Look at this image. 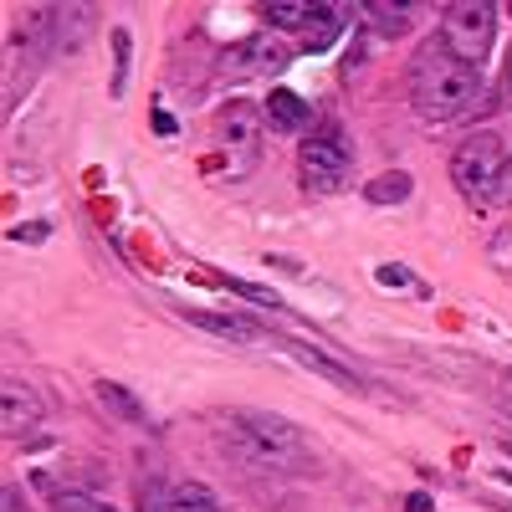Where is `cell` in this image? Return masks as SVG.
<instances>
[{"label":"cell","instance_id":"cell-1","mask_svg":"<svg viewBox=\"0 0 512 512\" xmlns=\"http://www.w3.org/2000/svg\"><path fill=\"white\" fill-rule=\"evenodd\" d=\"M410 103L425 123H451L461 113H472L482 103V67L451 57L441 47V36H431L410 62Z\"/></svg>","mask_w":512,"mask_h":512},{"label":"cell","instance_id":"cell-2","mask_svg":"<svg viewBox=\"0 0 512 512\" xmlns=\"http://www.w3.org/2000/svg\"><path fill=\"white\" fill-rule=\"evenodd\" d=\"M492 36H497V6L487 0H456L446 6V21H441V47L461 62H482L492 52Z\"/></svg>","mask_w":512,"mask_h":512},{"label":"cell","instance_id":"cell-3","mask_svg":"<svg viewBox=\"0 0 512 512\" xmlns=\"http://www.w3.org/2000/svg\"><path fill=\"white\" fill-rule=\"evenodd\" d=\"M502 139L492 134H477V139H466L456 154H451V180L466 200H497V180H502Z\"/></svg>","mask_w":512,"mask_h":512},{"label":"cell","instance_id":"cell-4","mask_svg":"<svg viewBox=\"0 0 512 512\" xmlns=\"http://www.w3.org/2000/svg\"><path fill=\"white\" fill-rule=\"evenodd\" d=\"M262 108L251 103H231L216 123V139H221V154H226V175H251L256 159H262Z\"/></svg>","mask_w":512,"mask_h":512},{"label":"cell","instance_id":"cell-5","mask_svg":"<svg viewBox=\"0 0 512 512\" xmlns=\"http://www.w3.org/2000/svg\"><path fill=\"white\" fill-rule=\"evenodd\" d=\"M349 164H354V149L338 139V134H323V139H308L303 154H297V169H303V185L313 190H338L349 180Z\"/></svg>","mask_w":512,"mask_h":512},{"label":"cell","instance_id":"cell-6","mask_svg":"<svg viewBox=\"0 0 512 512\" xmlns=\"http://www.w3.org/2000/svg\"><path fill=\"white\" fill-rule=\"evenodd\" d=\"M241 436L262 451L267 461H277V466L303 456V436H297V425L282 420V415H267V410H246L241 415Z\"/></svg>","mask_w":512,"mask_h":512},{"label":"cell","instance_id":"cell-7","mask_svg":"<svg viewBox=\"0 0 512 512\" xmlns=\"http://www.w3.org/2000/svg\"><path fill=\"white\" fill-rule=\"evenodd\" d=\"M287 62V47L277 36H246L236 47L221 52V77L226 82H246V77H262V72H277Z\"/></svg>","mask_w":512,"mask_h":512},{"label":"cell","instance_id":"cell-8","mask_svg":"<svg viewBox=\"0 0 512 512\" xmlns=\"http://www.w3.org/2000/svg\"><path fill=\"white\" fill-rule=\"evenodd\" d=\"M262 118L277 128V134H303L308 128V118H313V108L297 98L292 88H277V93H267V108H262Z\"/></svg>","mask_w":512,"mask_h":512},{"label":"cell","instance_id":"cell-9","mask_svg":"<svg viewBox=\"0 0 512 512\" xmlns=\"http://www.w3.org/2000/svg\"><path fill=\"white\" fill-rule=\"evenodd\" d=\"M0 400H6V436H21V431H31V425L41 420V405L31 395V384H21V379L0 384Z\"/></svg>","mask_w":512,"mask_h":512},{"label":"cell","instance_id":"cell-10","mask_svg":"<svg viewBox=\"0 0 512 512\" xmlns=\"http://www.w3.org/2000/svg\"><path fill=\"white\" fill-rule=\"evenodd\" d=\"M164 512H221V502H216V492L200 487V482H169Z\"/></svg>","mask_w":512,"mask_h":512},{"label":"cell","instance_id":"cell-11","mask_svg":"<svg viewBox=\"0 0 512 512\" xmlns=\"http://www.w3.org/2000/svg\"><path fill=\"white\" fill-rule=\"evenodd\" d=\"M287 354H292L297 364H308L313 374H323V379H333V384H344V390H359V379H354L344 364H333L323 349H313V344H287Z\"/></svg>","mask_w":512,"mask_h":512},{"label":"cell","instance_id":"cell-12","mask_svg":"<svg viewBox=\"0 0 512 512\" xmlns=\"http://www.w3.org/2000/svg\"><path fill=\"white\" fill-rule=\"evenodd\" d=\"M262 16L282 31H308V21H318V6H303V0H267Z\"/></svg>","mask_w":512,"mask_h":512},{"label":"cell","instance_id":"cell-13","mask_svg":"<svg viewBox=\"0 0 512 512\" xmlns=\"http://www.w3.org/2000/svg\"><path fill=\"white\" fill-rule=\"evenodd\" d=\"M190 323L195 328H205V333H221V338H231V344H251L256 338V323H246V318H221V313H190Z\"/></svg>","mask_w":512,"mask_h":512},{"label":"cell","instance_id":"cell-14","mask_svg":"<svg viewBox=\"0 0 512 512\" xmlns=\"http://www.w3.org/2000/svg\"><path fill=\"white\" fill-rule=\"evenodd\" d=\"M364 16L374 21V31H379V36H400V31L410 26L415 6H384V0H369V6H364Z\"/></svg>","mask_w":512,"mask_h":512},{"label":"cell","instance_id":"cell-15","mask_svg":"<svg viewBox=\"0 0 512 512\" xmlns=\"http://www.w3.org/2000/svg\"><path fill=\"white\" fill-rule=\"evenodd\" d=\"M98 400H103L113 415H123V420H139V425H144V405H139L134 395H128L123 384H108V379H103V384H98Z\"/></svg>","mask_w":512,"mask_h":512},{"label":"cell","instance_id":"cell-16","mask_svg":"<svg viewBox=\"0 0 512 512\" xmlns=\"http://www.w3.org/2000/svg\"><path fill=\"white\" fill-rule=\"evenodd\" d=\"M364 195L374 205H400V200H410V175H400V169H395V175H379Z\"/></svg>","mask_w":512,"mask_h":512},{"label":"cell","instance_id":"cell-17","mask_svg":"<svg viewBox=\"0 0 512 512\" xmlns=\"http://www.w3.org/2000/svg\"><path fill=\"white\" fill-rule=\"evenodd\" d=\"M52 512H113V507L98 502V497H88V492H57L52 497Z\"/></svg>","mask_w":512,"mask_h":512},{"label":"cell","instance_id":"cell-18","mask_svg":"<svg viewBox=\"0 0 512 512\" xmlns=\"http://www.w3.org/2000/svg\"><path fill=\"white\" fill-rule=\"evenodd\" d=\"M231 292H241V297H251V303H267V308H277V292H267V287H251V282H226Z\"/></svg>","mask_w":512,"mask_h":512},{"label":"cell","instance_id":"cell-19","mask_svg":"<svg viewBox=\"0 0 512 512\" xmlns=\"http://www.w3.org/2000/svg\"><path fill=\"white\" fill-rule=\"evenodd\" d=\"M497 200H502V205H512V154H507V164H502V180H497Z\"/></svg>","mask_w":512,"mask_h":512},{"label":"cell","instance_id":"cell-20","mask_svg":"<svg viewBox=\"0 0 512 512\" xmlns=\"http://www.w3.org/2000/svg\"><path fill=\"white\" fill-rule=\"evenodd\" d=\"M6 512H21V492L16 487H6Z\"/></svg>","mask_w":512,"mask_h":512},{"label":"cell","instance_id":"cell-21","mask_svg":"<svg viewBox=\"0 0 512 512\" xmlns=\"http://www.w3.org/2000/svg\"><path fill=\"white\" fill-rule=\"evenodd\" d=\"M410 512H431V497H420V492H415V497H410Z\"/></svg>","mask_w":512,"mask_h":512},{"label":"cell","instance_id":"cell-22","mask_svg":"<svg viewBox=\"0 0 512 512\" xmlns=\"http://www.w3.org/2000/svg\"><path fill=\"white\" fill-rule=\"evenodd\" d=\"M502 93L512 98V52H507V72H502Z\"/></svg>","mask_w":512,"mask_h":512}]
</instances>
